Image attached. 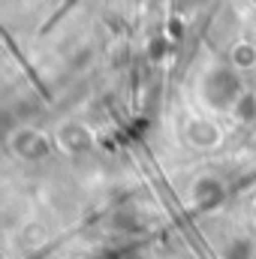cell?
Returning <instances> with one entry per match:
<instances>
[{
	"label": "cell",
	"instance_id": "cell-1",
	"mask_svg": "<svg viewBox=\"0 0 256 259\" xmlns=\"http://www.w3.org/2000/svg\"><path fill=\"white\" fill-rule=\"evenodd\" d=\"M12 148H15L21 157L36 160V157H42V154L49 151V142H46V136L36 133V130H21V133L12 139Z\"/></svg>",
	"mask_w": 256,
	"mask_h": 259
},
{
	"label": "cell",
	"instance_id": "cell-2",
	"mask_svg": "<svg viewBox=\"0 0 256 259\" xmlns=\"http://www.w3.org/2000/svg\"><path fill=\"white\" fill-rule=\"evenodd\" d=\"M187 136H190L193 145H199V148H214V145H220V127L214 124V121H205V118H196L190 127H187Z\"/></svg>",
	"mask_w": 256,
	"mask_h": 259
},
{
	"label": "cell",
	"instance_id": "cell-3",
	"mask_svg": "<svg viewBox=\"0 0 256 259\" xmlns=\"http://www.w3.org/2000/svg\"><path fill=\"white\" fill-rule=\"evenodd\" d=\"M232 115H235V121H241V124L256 121V94L253 91H241V97H238L235 106H232Z\"/></svg>",
	"mask_w": 256,
	"mask_h": 259
},
{
	"label": "cell",
	"instance_id": "cell-4",
	"mask_svg": "<svg viewBox=\"0 0 256 259\" xmlns=\"http://www.w3.org/2000/svg\"><path fill=\"white\" fill-rule=\"evenodd\" d=\"M232 66L235 69H253L256 66V46H250V42H235L232 46Z\"/></svg>",
	"mask_w": 256,
	"mask_h": 259
}]
</instances>
